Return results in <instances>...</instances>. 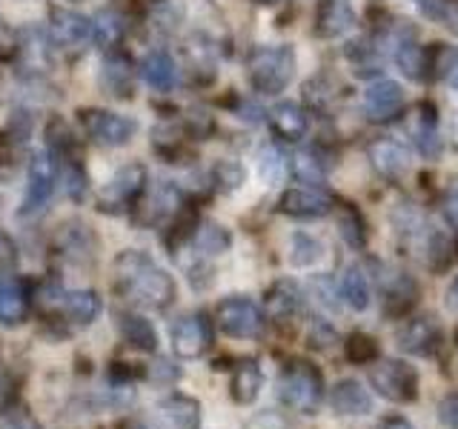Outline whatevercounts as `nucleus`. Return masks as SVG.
Returning a JSON list of instances; mask_svg holds the SVG:
<instances>
[{
	"instance_id": "obj_1",
	"label": "nucleus",
	"mask_w": 458,
	"mask_h": 429,
	"mask_svg": "<svg viewBox=\"0 0 458 429\" xmlns=\"http://www.w3.org/2000/svg\"><path fill=\"white\" fill-rule=\"evenodd\" d=\"M114 290L129 304L147 309H166L175 300V281L147 252L129 249L114 261Z\"/></svg>"
},
{
	"instance_id": "obj_2",
	"label": "nucleus",
	"mask_w": 458,
	"mask_h": 429,
	"mask_svg": "<svg viewBox=\"0 0 458 429\" xmlns=\"http://www.w3.org/2000/svg\"><path fill=\"white\" fill-rule=\"evenodd\" d=\"M324 375L321 369L312 361H304V358H295L290 361L278 375V400L284 407H290L295 412L304 415H315L324 404Z\"/></svg>"
},
{
	"instance_id": "obj_3",
	"label": "nucleus",
	"mask_w": 458,
	"mask_h": 429,
	"mask_svg": "<svg viewBox=\"0 0 458 429\" xmlns=\"http://www.w3.org/2000/svg\"><path fill=\"white\" fill-rule=\"evenodd\" d=\"M298 57L290 43L281 46H258L250 55V80L252 89L261 95H278L293 83Z\"/></svg>"
},
{
	"instance_id": "obj_4",
	"label": "nucleus",
	"mask_w": 458,
	"mask_h": 429,
	"mask_svg": "<svg viewBox=\"0 0 458 429\" xmlns=\"http://www.w3.org/2000/svg\"><path fill=\"white\" fill-rule=\"evenodd\" d=\"M369 386L390 404L419 400V372L407 361H395V358H381L369 366Z\"/></svg>"
},
{
	"instance_id": "obj_5",
	"label": "nucleus",
	"mask_w": 458,
	"mask_h": 429,
	"mask_svg": "<svg viewBox=\"0 0 458 429\" xmlns=\"http://www.w3.org/2000/svg\"><path fill=\"white\" fill-rule=\"evenodd\" d=\"M215 324L224 335L238 341H255L264 335V309L247 295H229L215 307Z\"/></svg>"
},
{
	"instance_id": "obj_6",
	"label": "nucleus",
	"mask_w": 458,
	"mask_h": 429,
	"mask_svg": "<svg viewBox=\"0 0 458 429\" xmlns=\"http://www.w3.org/2000/svg\"><path fill=\"white\" fill-rule=\"evenodd\" d=\"M172 349L178 358H200L212 347V321L204 312H192V315H181V318L172 324Z\"/></svg>"
},
{
	"instance_id": "obj_7",
	"label": "nucleus",
	"mask_w": 458,
	"mask_h": 429,
	"mask_svg": "<svg viewBox=\"0 0 458 429\" xmlns=\"http://www.w3.org/2000/svg\"><path fill=\"white\" fill-rule=\"evenodd\" d=\"M395 341L401 352L415 355V358H433L441 349L444 332L433 315H419V318H410L398 329Z\"/></svg>"
},
{
	"instance_id": "obj_8",
	"label": "nucleus",
	"mask_w": 458,
	"mask_h": 429,
	"mask_svg": "<svg viewBox=\"0 0 458 429\" xmlns=\"http://www.w3.org/2000/svg\"><path fill=\"white\" fill-rule=\"evenodd\" d=\"M83 126L86 132H89V138L95 143H100V147H126L129 140L135 138L138 132V123L132 118H126V114H114V112H86L83 114Z\"/></svg>"
},
{
	"instance_id": "obj_9",
	"label": "nucleus",
	"mask_w": 458,
	"mask_h": 429,
	"mask_svg": "<svg viewBox=\"0 0 458 429\" xmlns=\"http://www.w3.org/2000/svg\"><path fill=\"white\" fill-rule=\"evenodd\" d=\"M57 183V172L55 164L49 161L47 155H35L32 164H29V175H26V198L21 204V214H38L43 206L49 204V198L55 192Z\"/></svg>"
},
{
	"instance_id": "obj_10",
	"label": "nucleus",
	"mask_w": 458,
	"mask_h": 429,
	"mask_svg": "<svg viewBox=\"0 0 458 429\" xmlns=\"http://www.w3.org/2000/svg\"><path fill=\"white\" fill-rule=\"evenodd\" d=\"M143 181H147V169L140 164H129L112 175V181L100 189V206L104 209H123L143 192Z\"/></svg>"
},
{
	"instance_id": "obj_11",
	"label": "nucleus",
	"mask_w": 458,
	"mask_h": 429,
	"mask_svg": "<svg viewBox=\"0 0 458 429\" xmlns=\"http://www.w3.org/2000/svg\"><path fill=\"white\" fill-rule=\"evenodd\" d=\"M404 109V89L395 80H376L369 83L364 95V112L372 123H386Z\"/></svg>"
},
{
	"instance_id": "obj_12",
	"label": "nucleus",
	"mask_w": 458,
	"mask_h": 429,
	"mask_svg": "<svg viewBox=\"0 0 458 429\" xmlns=\"http://www.w3.org/2000/svg\"><path fill=\"white\" fill-rule=\"evenodd\" d=\"M329 209H333V200L312 186H293L278 198V212L290 214V218H324Z\"/></svg>"
},
{
	"instance_id": "obj_13",
	"label": "nucleus",
	"mask_w": 458,
	"mask_h": 429,
	"mask_svg": "<svg viewBox=\"0 0 458 429\" xmlns=\"http://www.w3.org/2000/svg\"><path fill=\"white\" fill-rule=\"evenodd\" d=\"M157 418L169 429H200V400L192 395H166L157 400Z\"/></svg>"
},
{
	"instance_id": "obj_14",
	"label": "nucleus",
	"mask_w": 458,
	"mask_h": 429,
	"mask_svg": "<svg viewBox=\"0 0 458 429\" xmlns=\"http://www.w3.org/2000/svg\"><path fill=\"white\" fill-rule=\"evenodd\" d=\"M329 407L338 415H352V418H361V415L372 412V395L369 390L355 378H344L338 381L333 390H329Z\"/></svg>"
},
{
	"instance_id": "obj_15",
	"label": "nucleus",
	"mask_w": 458,
	"mask_h": 429,
	"mask_svg": "<svg viewBox=\"0 0 458 429\" xmlns=\"http://www.w3.org/2000/svg\"><path fill=\"white\" fill-rule=\"evenodd\" d=\"M369 161L384 178H401L410 169V152L395 138H381L369 147Z\"/></svg>"
},
{
	"instance_id": "obj_16",
	"label": "nucleus",
	"mask_w": 458,
	"mask_h": 429,
	"mask_svg": "<svg viewBox=\"0 0 458 429\" xmlns=\"http://www.w3.org/2000/svg\"><path fill=\"white\" fill-rule=\"evenodd\" d=\"M49 32H52V40L57 43V46H78V43H83L92 35V21L83 18L81 12L55 9Z\"/></svg>"
},
{
	"instance_id": "obj_17",
	"label": "nucleus",
	"mask_w": 458,
	"mask_h": 429,
	"mask_svg": "<svg viewBox=\"0 0 458 429\" xmlns=\"http://www.w3.org/2000/svg\"><path fill=\"white\" fill-rule=\"evenodd\" d=\"M261 386H264L261 364L247 358V361H241L233 372V381H229V398L241 407H250L258 400V395H261Z\"/></svg>"
},
{
	"instance_id": "obj_18",
	"label": "nucleus",
	"mask_w": 458,
	"mask_h": 429,
	"mask_svg": "<svg viewBox=\"0 0 458 429\" xmlns=\"http://www.w3.org/2000/svg\"><path fill=\"white\" fill-rule=\"evenodd\" d=\"M269 123H272V132H276L278 138L301 140L310 129V114L304 106L293 104V100H284V104L269 109Z\"/></svg>"
},
{
	"instance_id": "obj_19",
	"label": "nucleus",
	"mask_w": 458,
	"mask_h": 429,
	"mask_svg": "<svg viewBox=\"0 0 458 429\" xmlns=\"http://www.w3.org/2000/svg\"><path fill=\"white\" fill-rule=\"evenodd\" d=\"M355 9L350 0H321V9H318V35L321 38H341L347 35L350 29L355 26Z\"/></svg>"
},
{
	"instance_id": "obj_20",
	"label": "nucleus",
	"mask_w": 458,
	"mask_h": 429,
	"mask_svg": "<svg viewBox=\"0 0 458 429\" xmlns=\"http://www.w3.org/2000/svg\"><path fill=\"white\" fill-rule=\"evenodd\" d=\"M114 321H118L121 338L132 349H138V352H155L157 349V332H155V326L147 318H143V315H138V312H118V315H114Z\"/></svg>"
},
{
	"instance_id": "obj_21",
	"label": "nucleus",
	"mask_w": 458,
	"mask_h": 429,
	"mask_svg": "<svg viewBox=\"0 0 458 429\" xmlns=\"http://www.w3.org/2000/svg\"><path fill=\"white\" fill-rule=\"evenodd\" d=\"M415 298H419V283L410 275H390V281L384 283V312L390 318H401L404 312H410Z\"/></svg>"
},
{
	"instance_id": "obj_22",
	"label": "nucleus",
	"mask_w": 458,
	"mask_h": 429,
	"mask_svg": "<svg viewBox=\"0 0 458 429\" xmlns=\"http://www.w3.org/2000/svg\"><path fill=\"white\" fill-rule=\"evenodd\" d=\"M100 309H104V304H100L98 292H92V290H72V292L61 295V312L69 321H75L81 326L95 324Z\"/></svg>"
},
{
	"instance_id": "obj_23",
	"label": "nucleus",
	"mask_w": 458,
	"mask_h": 429,
	"mask_svg": "<svg viewBox=\"0 0 458 429\" xmlns=\"http://www.w3.org/2000/svg\"><path fill=\"white\" fill-rule=\"evenodd\" d=\"M301 304H304V295H301V286L295 281H276L269 286V292L264 298V307L267 312L272 315V318H290V315H295L301 309Z\"/></svg>"
},
{
	"instance_id": "obj_24",
	"label": "nucleus",
	"mask_w": 458,
	"mask_h": 429,
	"mask_svg": "<svg viewBox=\"0 0 458 429\" xmlns=\"http://www.w3.org/2000/svg\"><path fill=\"white\" fill-rule=\"evenodd\" d=\"M132 80H135V69L129 63L126 55H112L104 61V72H100V83L109 95L129 97L132 95Z\"/></svg>"
},
{
	"instance_id": "obj_25",
	"label": "nucleus",
	"mask_w": 458,
	"mask_h": 429,
	"mask_svg": "<svg viewBox=\"0 0 458 429\" xmlns=\"http://www.w3.org/2000/svg\"><path fill=\"white\" fill-rule=\"evenodd\" d=\"M178 204H181V192H178L172 183H161V186H157V189L147 198V204H143L140 221H143V223H152V226L164 223V221L169 218V214H175Z\"/></svg>"
},
{
	"instance_id": "obj_26",
	"label": "nucleus",
	"mask_w": 458,
	"mask_h": 429,
	"mask_svg": "<svg viewBox=\"0 0 458 429\" xmlns=\"http://www.w3.org/2000/svg\"><path fill=\"white\" fill-rule=\"evenodd\" d=\"M338 290H341V300H344V304H347L350 309L364 312V309L369 307V281H367L364 269L358 266V264H352V266L344 269Z\"/></svg>"
},
{
	"instance_id": "obj_27",
	"label": "nucleus",
	"mask_w": 458,
	"mask_h": 429,
	"mask_svg": "<svg viewBox=\"0 0 458 429\" xmlns=\"http://www.w3.org/2000/svg\"><path fill=\"white\" fill-rule=\"evenodd\" d=\"M26 318V292L21 281L0 278V324L18 326Z\"/></svg>"
},
{
	"instance_id": "obj_28",
	"label": "nucleus",
	"mask_w": 458,
	"mask_h": 429,
	"mask_svg": "<svg viewBox=\"0 0 458 429\" xmlns=\"http://www.w3.org/2000/svg\"><path fill=\"white\" fill-rule=\"evenodd\" d=\"M140 75L152 86V89L169 92L172 86H175V80H178V69H175V61H172L166 52H152L147 61H143Z\"/></svg>"
},
{
	"instance_id": "obj_29",
	"label": "nucleus",
	"mask_w": 458,
	"mask_h": 429,
	"mask_svg": "<svg viewBox=\"0 0 458 429\" xmlns=\"http://www.w3.org/2000/svg\"><path fill=\"white\" fill-rule=\"evenodd\" d=\"M395 63H398V69L404 72V75L410 78V80H421V78H427V69H429V49H424V46H419L415 40H410V38H404L395 46Z\"/></svg>"
},
{
	"instance_id": "obj_30",
	"label": "nucleus",
	"mask_w": 458,
	"mask_h": 429,
	"mask_svg": "<svg viewBox=\"0 0 458 429\" xmlns=\"http://www.w3.org/2000/svg\"><path fill=\"white\" fill-rule=\"evenodd\" d=\"M338 229H341L344 243H347L350 249H364L367 247V223L361 218V212H358L352 204L344 206L341 218H338Z\"/></svg>"
},
{
	"instance_id": "obj_31",
	"label": "nucleus",
	"mask_w": 458,
	"mask_h": 429,
	"mask_svg": "<svg viewBox=\"0 0 458 429\" xmlns=\"http://www.w3.org/2000/svg\"><path fill=\"white\" fill-rule=\"evenodd\" d=\"M192 243H195V249L204 252V255H221V252L229 249V232L221 223H209L207 221V223H200L195 229Z\"/></svg>"
},
{
	"instance_id": "obj_32",
	"label": "nucleus",
	"mask_w": 458,
	"mask_h": 429,
	"mask_svg": "<svg viewBox=\"0 0 458 429\" xmlns=\"http://www.w3.org/2000/svg\"><path fill=\"white\" fill-rule=\"evenodd\" d=\"M92 35L100 46H112V43H118L123 38V18L112 9L98 12L92 21Z\"/></svg>"
},
{
	"instance_id": "obj_33",
	"label": "nucleus",
	"mask_w": 458,
	"mask_h": 429,
	"mask_svg": "<svg viewBox=\"0 0 458 429\" xmlns=\"http://www.w3.org/2000/svg\"><path fill=\"white\" fill-rule=\"evenodd\" d=\"M344 352H347V361L350 364H376L378 361V341L367 335V332H352L347 338V343H344Z\"/></svg>"
},
{
	"instance_id": "obj_34",
	"label": "nucleus",
	"mask_w": 458,
	"mask_h": 429,
	"mask_svg": "<svg viewBox=\"0 0 458 429\" xmlns=\"http://www.w3.org/2000/svg\"><path fill=\"white\" fill-rule=\"evenodd\" d=\"M321 252H324V247L312 235H307V232H298L290 240V261L298 269H307L312 264H318L321 261Z\"/></svg>"
},
{
	"instance_id": "obj_35",
	"label": "nucleus",
	"mask_w": 458,
	"mask_h": 429,
	"mask_svg": "<svg viewBox=\"0 0 458 429\" xmlns=\"http://www.w3.org/2000/svg\"><path fill=\"white\" fill-rule=\"evenodd\" d=\"M415 143H419V152L427 157H436L441 152V138L436 129V118L433 112H421L419 121H415Z\"/></svg>"
},
{
	"instance_id": "obj_36",
	"label": "nucleus",
	"mask_w": 458,
	"mask_h": 429,
	"mask_svg": "<svg viewBox=\"0 0 458 429\" xmlns=\"http://www.w3.org/2000/svg\"><path fill=\"white\" fill-rule=\"evenodd\" d=\"M258 175L267 186H278L286 178V161L276 147H264L258 152Z\"/></svg>"
},
{
	"instance_id": "obj_37",
	"label": "nucleus",
	"mask_w": 458,
	"mask_h": 429,
	"mask_svg": "<svg viewBox=\"0 0 458 429\" xmlns=\"http://www.w3.org/2000/svg\"><path fill=\"white\" fill-rule=\"evenodd\" d=\"M295 175L307 183H315L327 175V157L318 155V149H307L295 157Z\"/></svg>"
},
{
	"instance_id": "obj_38",
	"label": "nucleus",
	"mask_w": 458,
	"mask_h": 429,
	"mask_svg": "<svg viewBox=\"0 0 458 429\" xmlns=\"http://www.w3.org/2000/svg\"><path fill=\"white\" fill-rule=\"evenodd\" d=\"M335 341H338V335H335L333 326H329L327 321H321V318H312V324H310V347L329 349Z\"/></svg>"
},
{
	"instance_id": "obj_39",
	"label": "nucleus",
	"mask_w": 458,
	"mask_h": 429,
	"mask_svg": "<svg viewBox=\"0 0 458 429\" xmlns=\"http://www.w3.org/2000/svg\"><path fill=\"white\" fill-rule=\"evenodd\" d=\"M438 421L444 429H458V390L444 395L438 404Z\"/></svg>"
},
{
	"instance_id": "obj_40",
	"label": "nucleus",
	"mask_w": 458,
	"mask_h": 429,
	"mask_svg": "<svg viewBox=\"0 0 458 429\" xmlns=\"http://www.w3.org/2000/svg\"><path fill=\"white\" fill-rule=\"evenodd\" d=\"M178 378H181V369L172 361H166V358H157V361L149 366V381H155V383H175Z\"/></svg>"
},
{
	"instance_id": "obj_41",
	"label": "nucleus",
	"mask_w": 458,
	"mask_h": 429,
	"mask_svg": "<svg viewBox=\"0 0 458 429\" xmlns=\"http://www.w3.org/2000/svg\"><path fill=\"white\" fill-rule=\"evenodd\" d=\"M312 286H315V292H318V298H321V304H324V307H329V309H335V307H338V300H335V298H341V290H335L333 281H329V278H315Z\"/></svg>"
},
{
	"instance_id": "obj_42",
	"label": "nucleus",
	"mask_w": 458,
	"mask_h": 429,
	"mask_svg": "<svg viewBox=\"0 0 458 429\" xmlns=\"http://www.w3.org/2000/svg\"><path fill=\"white\" fill-rule=\"evenodd\" d=\"M243 181V169L238 164H221L218 166V183H224V189H238Z\"/></svg>"
},
{
	"instance_id": "obj_43",
	"label": "nucleus",
	"mask_w": 458,
	"mask_h": 429,
	"mask_svg": "<svg viewBox=\"0 0 458 429\" xmlns=\"http://www.w3.org/2000/svg\"><path fill=\"white\" fill-rule=\"evenodd\" d=\"M444 218L453 226V232H458V183H453L447 195H444Z\"/></svg>"
},
{
	"instance_id": "obj_44",
	"label": "nucleus",
	"mask_w": 458,
	"mask_h": 429,
	"mask_svg": "<svg viewBox=\"0 0 458 429\" xmlns=\"http://www.w3.org/2000/svg\"><path fill=\"white\" fill-rule=\"evenodd\" d=\"M415 6H419L427 18H433V21H441V18H447V12H450V0H415Z\"/></svg>"
},
{
	"instance_id": "obj_45",
	"label": "nucleus",
	"mask_w": 458,
	"mask_h": 429,
	"mask_svg": "<svg viewBox=\"0 0 458 429\" xmlns=\"http://www.w3.org/2000/svg\"><path fill=\"white\" fill-rule=\"evenodd\" d=\"M0 429H40V424L29 412H18V415H12V418H6Z\"/></svg>"
},
{
	"instance_id": "obj_46",
	"label": "nucleus",
	"mask_w": 458,
	"mask_h": 429,
	"mask_svg": "<svg viewBox=\"0 0 458 429\" xmlns=\"http://www.w3.org/2000/svg\"><path fill=\"white\" fill-rule=\"evenodd\" d=\"M12 398H14V383H12V378L6 375V372L0 369V412L9 409Z\"/></svg>"
},
{
	"instance_id": "obj_47",
	"label": "nucleus",
	"mask_w": 458,
	"mask_h": 429,
	"mask_svg": "<svg viewBox=\"0 0 458 429\" xmlns=\"http://www.w3.org/2000/svg\"><path fill=\"white\" fill-rule=\"evenodd\" d=\"M250 429H286V424L278 418L276 412H264V415H258V418L250 424Z\"/></svg>"
},
{
	"instance_id": "obj_48",
	"label": "nucleus",
	"mask_w": 458,
	"mask_h": 429,
	"mask_svg": "<svg viewBox=\"0 0 458 429\" xmlns=\"http://www.w3.org/2000/svg\"><path fill=\"white\" fill-rule=\"evenodd\" d=\"M14 264V243L9 240V235L0 232V272L9 269Z\"/></svg>"
},
{
	"instance_id": "obj_49",
	"label": "nucleus",
	"mask_w": 458,
	"mask_h": 429,
	"mask_svg": "<svg viewBox=\"0 0 458 429\" xmlns=\"http://www.w3.org/2000/svg\"><path fill=\"white\" fill-rule=\"evenodd\" d=\"M12 49H14V32H12V26L0 18V57L12 55Z\"/></svg>"
},
{
	"instance_id": "obj_50",
	"label": "nucleus",
	"mask_w": 458,
	"mask_h": 429,
	"mask_svg": "<svg viewBox=\"0 0 458 429\" xmlns=\"http://www.w3.org/2000/svg\"><path fill=\"white\" fill-rule=\"evenodd\" d=\"M378 429H415L407 418H401V415H390V418H384L378 424Z\"/></svg>"
},
{
	"instance_id": "obj_51",
	"label": "nucleus",
	"mask_w": 458,
	"mask_h": 429,
	"mask_svg": "<svg viewBox=\"0 0 458 429\" xmlns=\"http://www.w3.org/2000/svg\"><path fill=\"white\" fill-rule=\"evenodd\" d=\"M447 307H450V312L458 315V278L450 283V290H447Z\"/></svg>"
},
{
	"instance_id": "obj_52",
	"label": "nucleus",
	"mask_w": 458,
	"mask_h": 429,
	"mask_svg": "<svg viewBox=\"0 0 458 429\" xmlns=\"http://www.w3.org/2000/svg\"><path fill=\"white\" fill-rule=\"evenodd\" d=\"M447 80H450V86L458 92V57L453 61V66H450V72H447Z\"/></svg>"
},
{
	"instance_id": "obj_53",
	"label": "nucleus",
	"mask_w": 458,
	"mask_h": 429,
	"mask_svg": "<svg viewBox=\"0 0 458 429\" xmlns=\"http://www.w3.org/2000/svg\"><path fill=\"white\" fill-rule=\"evenodd\" d=\"M123 429H149V426H147V424H140V421H126Z\"/></svg>"
},
{
	"instance_id": "obj_54",
	"label": "nucleus",
	"mask_w": 458,
	"mask_h": 429,
	"mask_svg": "<svg viewBox=\"0 0 458 429\" xmlns=\"http://www.w3.org/2000/svg\"><path fill=\"white\" fill-rule=\"evenodd\" d=\"M258 4H264V6H276V4H281V0H258Z\"/></svg>"
},
{
	"instance_id": "obj_55",
	"label": "nucleus",
	"mask_w": 458,
	"mask_h": 429,
	"mask_svg": "<svg viewBox=\"0 0 458 429\" xmlns=\"http://www.w3.org/2000/svg\"><path fill=\"white\" fill-rule=\"evenodd\" d=\"M455 347H458V335H455Z\"/></svg>"
}]
</instances>
